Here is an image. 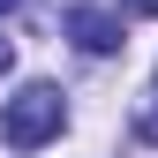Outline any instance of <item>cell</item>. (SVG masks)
Here are the masks:
<instances>
[{
	"label": "cell",
	"mask_w": 158,
	"mask_h": 158,
	"mask_svg": "<svg viewBox=\"0 0 158 158\" xmlns=\"http://www.w3.org/2000/svg\"><path fill=\"white\" fill-rule=\"evenodd\" d=\"M68 128V106H60V90L53 83H23L0 106V135H8L15 151H38V143H53V135Z\"/></svg>",
	"instance_id": "1"
},
{
	"label": "cell",
	"mask_w": 158,
	"mask_h": 158,
	"mask_svg": "<svg viewBox=\"0 0 158 158\" xmlns=\"http://www.w3.org/2000/svg\"><path fill=\"white\" fill-rule=\"evenodd\" d=\"M68 38L90 53V60H106V53H121V45H128V38H121V15H113V8H98V0L68 8Z\"/></svg>",
	"instance_id": "2"
},
{
	"label": "cell",
	"mask_w": 158,
	"mask_h": 158,
	"mask_svg": "<svg viewBox=\"0 0 158 158\" xmlns=\"http://www.w3.org/2000/svg\"><path fill=\"white\" fill-rule=\"evenodd\" d=\"M135 135H143V143H158V83H151L143 106H135Z\"/></svg>",
	"instance_id": "3"
},
{
	"label": "cell",
	"mask_w": 158,
	"mask_h": 158,
	"mask_svg": "<svg viewBox=\"0 0 158 158\" xmlns=\"http://www.w3.org/2000/svg\"><path fill=\"white\" fill-rule=\"evenodd\" d=\"M128 8H135V15H158V0H128Z\"/></svg>",
	"instance_id": "4"
},
{
	"label": "cell",
	"mask_w": 158,
	"mask_h": 158,
	"mask_svg": "<svg viewBox=\"0 0 158 158\" xmlns=\"http://www.w3.org/2000/svg\"><path fill=\"white\" fill-rule=\"evenodd\" d=\"M0 75H8V38H0Z\"/></svg>",
	"instance_id": "5"
},
{
	"label": "cell",
	"mask_w": 158,
	"mask_h": 158,
	"mask_svg": "<svg viewBox=\"0 0 158 158\" xmlns=\"http://www.w3.org/2000/svg\"><path fill=\"white\" fill-rule=\"evenodd\" d=\"M8 8H15V0H0V15H8Z\"/></svg>",
	"instance_id": "6"
}]
</instances>
